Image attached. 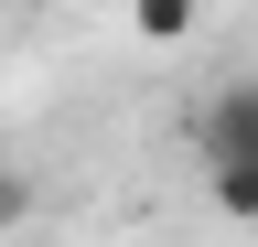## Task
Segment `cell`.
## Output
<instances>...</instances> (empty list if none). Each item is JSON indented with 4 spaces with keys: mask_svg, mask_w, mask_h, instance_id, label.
<instances>
[{
    "mask_svg": "<svg viewBox=\"0 0 258 247\" xmlns=\"http://www.w3.org/2000/svg\"><path fill=\"white\" fill-rule=\"evenodd\" d=\"M194 22H205V0H129V33L140 43H194Z\"/></svg>",
    "mask_w": 258,
    "mask_h": 247,
    "instance_id": "cell-2",
    "label": "cell"
},
{
    "mask_svg": "<svg viewBox=\"0 0 258 247\" xmlns=\"http://www.w3.org/2000/svg\"><path fill=\"white\" fill-rule=\"evenodd\" d=\"M22 215H32V172H22V161H0V236H11Z\"/></svg>",
    "mask_w": 258,
    "mask_h": 247,
    "instance_id": "cell-4",
    "label": "cell"
},
{
    "mask_svg": "<svg viewBox=\"0 0 258 247\" xmlns=\"http://www.w3.org/2000/svg\"><path fill=\"white\" fill-rule=\"evenodd\" d=\"M205 194H215V215L258 226V161H226V172H205Z\"/></svg>",
    "mask_w": 258,
    "mask_h": 247,
    "instance_id": "cell-3",
    "label": "cell"
},
{
    "mask_svg": "<svg viewBox=\"0 0 258 247\" xmlns=\"http://www.w3.org/2000/svg\"><path fill=\"white\" fill-rule=\"evenodd\" d=\"M194 161H205V172H226V161H258V75L215 86V97L194 108Z\"/></svg>",
    "mask_w": 258,
    "mask_h": 247,
    "instance_id": "cell-1",
    "label": "cell"
}]
</instances>
